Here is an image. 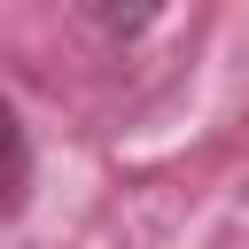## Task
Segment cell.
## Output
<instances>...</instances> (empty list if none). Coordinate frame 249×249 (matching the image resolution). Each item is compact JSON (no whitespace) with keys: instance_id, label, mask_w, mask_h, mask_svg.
Returning a JSON list of instances; mask_svg holds the SVG:
<instances>
[{"instance_id":"7a4b0ae2","label":"cell","mask_w":249,"mask_h":249,"mask_svg":"<svg viewBox=\"0 0 249 249\" xmlns=\"http://www.w3.org/2000/svg\"><path fill=\"white\" fill-rule=\"evenodd\" d=\"M78 8H86L101 31H117V39H124V31H148V23L163 16V0H78Z\"/></svg>"},{"instance_id":"6da1fadb","label":"cell","mask_w":249,"mask_h":249,"mask_svg":"<svg viewBox=\"0 0 249 249\" xmlns=\"http://www.w3.org/2000/svg\"><path fill=\"white\" fill-rule=\"evenodd\" d=\"M23 179H31V148H23L16 109L0 101V210H16V202H23Z\"/></svg>"}]
</instances>
